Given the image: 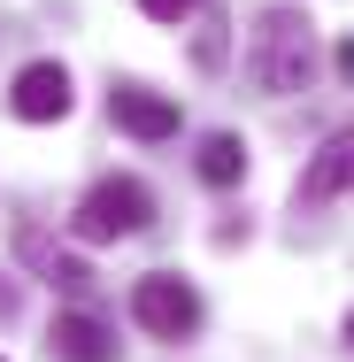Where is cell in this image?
I'll return each instance as SVG.
<instances>
[{
    "label": "cell",
    "mask_w": 354,
    "mask_h": 362,
    "mask_svg": "<svg viewBox=\"0 0 354 362\" xmlns=\"http://www.w3.org/2000/svg\"><path fill=\"white\" fill-rule=\"evenodd\" d=\"M347 347H354V316H347Z\"/></svg>",
    "instance_id": "7c38bea8"
},
{
    "label": "cell",
    "mask_w": 354,
    "mask_h": 362,
    "mask_svg": "<svg viewBox=\"0 0 354 362\" xmlns=\"http://www.w3.org/2000/svg\"><path fill=\"white\" fill-rule=\"evenodd\" d=\"M339 77H354V39H339Z\"/></svg>",
    "instance_id": "8fae6325"
},
{
    "label": "cell",
    "mask_w": 354,
    "mask_h": 362,
    "mask_svg": "<svg viewBox=\"0 0 354 362\" xmlns=\"http://www.w3.org/2000/svg\"><path fill=\"white\" fill-rule=\"evenodd\" d=\"M16 255H23V262H31V270H39L47 286H62L70 300H85V293H93V270H85L77 255H62V247H54V239H47L39 223H23V231H16Z\"/></svg>",
    "instance_id": "ba28073f"
},
{
    "label": "cell",
    "mask_w": 354,
    "mask_h": 362,
    "mask_svg": "<svg viewBox=\"0 0 354 362\" xmlns=\"http://www.w3.org/2000/svg\"><path fill=\"white\" fill-rule=\"evenodd\" d=\"M47 347H54V362H116V332L93 308H62L54 332H47Z\"/></svg>",
    "instance_id": "52a82bcc"
},
{
    "label": "cell",
    "mask_w": 354,
    "mask_h": 362,
    "mask_svg": "<svg viewBox=\"0 0 354 362\" xmlns=\"http://www.w3.org/2000/svg\"><path fill=\"white\" fill-rule=\"evenodd\" d=\"M131 316H139V332L154 339H193L201 332V293L185 286V278H170V270H154L131 286Z\"/></svg>",
    "instance_id": "3957f363"
},
{
    "label": "cell",
    "mask_w": 354,
    "mask_h": 362,
    "mask_svg": "<svg viewBox=\"0 0 354 362\" xmlns=\"http://www.w3.org/2000/svg\"><path fill=\"white\" fill-rule=\"evenodd\" d=\"M108 116H116L131 139H177V100H170V93H146V85H116V93H108Z\"/></svg>",
    "instance_id": "8992f818"
},
{
    "label": "cell",
    "mask_w": 354,
    "mask_h": 362,
    "mask_svg": "<svg viewBox=\"0 0 354 362\" xmlns=\"http://www.w3.org/2000/svg\"><path fill=\"white\" fill-rule=\"evenodd\" d=\"M8 108H16L23 124H62V116H70V70H62V62H31V70L16 77Z\"/></svg>",
    "instance_id": "277c9868"
},
{
    "label": "cell",
    "mask_w": 354,
    "mask_h": 362,
    "mask_svg": "<svg viewBox=\"0 0 354 362\" xmlns=\"http://www.w3.org/2000/svg\"><path fill=\"white\" fill-rule=\"evenodd\" d=\"M201 0H139V16H154V23H185Z\"/></svg>",
    "instance_id": "30bf717a"
},
{
    "label": "cell",
    "mask_w": 354,
    "mask_h": 362,
    "mask_svg": "<svg viewBox=\"0 0 354 362\" xmlns=\"http://www.w3.org/2000/svg\"><path fill=\"white\" fill-rule=\"evenodd\" d=\"M339 193H354V132H331V139L308 154V170H300V201L308 209H324Z\"/></svg>",
    "instance_id": "5b68a950"
},
{
    "label": "cell",
    "mask_w": 354,
    "mask_h": 362,
    "mask_svg": "<svg viewBox=\"0 0 354 362\" xmlns=\"http://www.w3.org/2000/svg\"><path fill=\"white\" fill-rule=\"evenodd\" d=\"M146 216H154V193H146L139 177H100L85 201H77V239H131V231H146Z\"/></svg>",
    "instance_id": "7a4b0ae2"
},
{
    "label": "cell",
    "mask_w": 354,
    "mask_h": 362,
    "mask_svg": "<svg viewBox=\"0 0 354 362\" xmlns=\"http://www.w3.org/2000/svg\"><path fill=\"white\" fill-rule=\"evenodd\" d=\"M247 77H254L262 93H278V100L308 93V77H316V31H308L300 8H262V16H254Z\"/></svg>",
    "instance_id": "6da1fadb"
},
{
    "label": "cell",
    "mask_w": 354,
    "mask_h": 362,
    "mask_svg": "<svg viewBox=\"0 0 354 362\" xmlns=\"http://www.w3.org/2000/svg\"><path fill=\"white\" fill-rule=\"evenodd\" d=\"M193 170H201L208 185H239V177H247V139H239V132H208Z\"/></svg>",
    "instance_id": "9c48e42d"
}]
</instances>
